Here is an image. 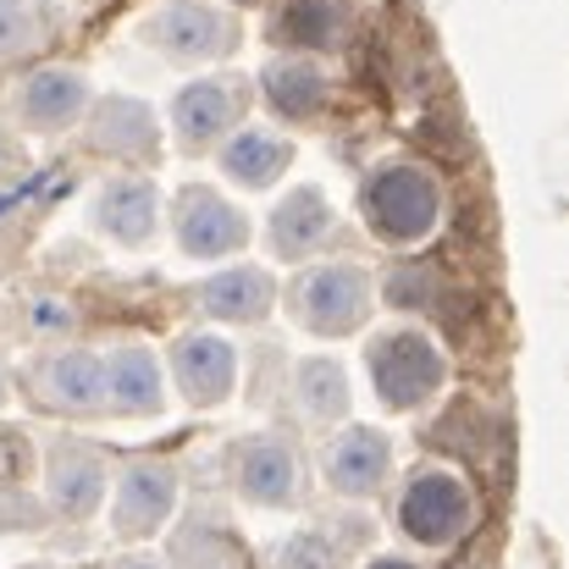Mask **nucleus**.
Returning a JSON list of instances; mask_svg holds the SVG:
<instances>
[{"instance_id": "obj_1", "label": "nucleus", "mask_w": 569, "mask_h": 569, "mask_svg": "<svg viewBox=\"0 0 569 569\" xmlns=\"http://www.w3.org/2000/svg\"><path fill=\"white\" fill-rule=\"evenodd\" d=\"M293 321L316 338H349L371 316V271L355 260H327L293 277L288 288Z\"/></svg>"}, {"instance_id": "obj_2", "label": "nucleus", "mask_w": 569, "mask_h": 569, "mask_svg": "<svg viewBox=\"0 0 569 569\" xmlns=\"http://www.w3.org/2000/svg\"><path fill=\"white\" fill-rule=\"evenodd\" d=\"M442 216V189L426 167H409V161H392L371 172L366 183V221L377 227L381 243H420Z\"/></svg>"}, {"instance_id": "obj_3", "label": "nucleus", "mask_w": 569, "mask_h": 569, "mask_svg": "<svg viewBox=\"0 0 569 569\" xmlns=\"http://www.w3.org/2000/svg\"><path fill=\"white\" fill-rule=\"evenodd\" d=\"M448 377L437 343L426 332H387L371 343V381H377V398L387 409H420Z\"/></svg>"}, {"instance_id": "obj_4", "label": "nucleus", "mask_w": 569, "mask_h": 569, "mask_svg": "<svg viewBox=\"0 0 569 569\" xmlns=\"http://www.w3.org/2000/svg\"><path fill=\"white\" fill-rule=\"evenodd\" d=\"M476 520V503H470V487L453 476V470H420L398 503V526L403 537L426 542V548H448L470 531Z\"/></svg>"}, {"instance_id": "obj_5", "label": "nucleus", "mask_w": 569, "mask_h": 569, "mask_svg": "<svg viewBox=\"0 0 569 569\" xmlns=\"http://www.w3.org/2000/svg\"><path fill=\"white\" fill-rule=\"evenodd\" d=\"M172 232H178V249L193 260H216V254H232L249 243V221L238 204H227L210 183H183L172 199Z\"/></svg>"}, {"instance_id": "obj_6", "label": "nucleus", "mask_w": 569, "mask_h": 569, "mask_svg": "<svg viewBox=\"0 0 569 569\" xmlns=\"http://www.w3.org/2000/svg\"><path fill=\"white\" fill-rule=\"evenodd\" d=\"M150 33L172 61H216L238 50V17L216 0H167Z\"/></svg>"}, {"instance_id": "obj_7", "label": "nucleus", "mask_w": 569, "mask_h": 569, "mask_svg": "<svg viewBox=\"0 0 569 569\" xmlns=\"http://www.w3.org/2000/svg\"><path fill=\"white\" fill-rule=\"evenodd\" d=\"M243 94H249L243 78H199V83H189V89L172 100V133L183 139L189 156L210 150L221 133L238 128V117H243V106H249Z\"/></svg>"}, {"instance_id": "obj_8", "label": "nucleus", "mask_w": 569, "mask_h": 569, "mask_svg": "<svg viewBox=\"0 0 569 569\" xmlns=\"http://www.w3.org/2000/svg\"><path fill=\"white\" fill-rule=\"evenodd\" d=\"M299 481H305L299 453H293L282 437L266 431V437H249V442L238 448V487H243L249 503L288 509V503H299Z\"/></svg>"}, {"instance_id": "obj_9", "label": "nucleus", "mask_w": 569, "mask_h": 569, "mask_svg": "<svg viewBox=\"0 0 569 569\" xmlns=\"http://www.w3.org/2000/svg\"><path fill=\"white\" fill-rule=\"evenodd\" d=\"M172 377H178L189 403L210 409V403H221V398L232 392L238 355H232V343L216 338V332H189V338L172 343Z\"/></svg>"}, {"instance_id": "obj_10", "label": "nucleus", "mask_w": 569, "mask_h": 569, "mask_svg": "<svg viewBox=\"0 0 569 569\" xmlns=\"http://www.w3.org/2000/svg\"><path fill=\"white\" fill-rule=\"evenodd\" d=\"M17 111H22L28 128H39V133H61V128H72V122L89 111V78L72 72V67H39V72L22 78V89H17Z\"/></svg>"}, {"instance_id": "obj_11", "label": "nucleus", "mask_w": 569, "mask_h": 569, "mask_svg": "<svg viewBox=\"0 0 569 569\" xmlns=\"http://www.w3.org/2000/svg\"><path fill=\"white\" fill-rule=\"evenodd\" d=\"M260 94L277 117L288 122H316L332 100V78L321 72V61L310 56H277L260 67Z\"/></svg>"}, {"instance_id": "obj_12", "label": "nucleus", "mask_w": 569, "mask_h": 569, "mask_svg": "<svg viewBox=\"0 0 569 569\" xmlns=\"http://www.w3.org/2000/svg\"><path fill=\"white\" fill-rule=\"evenodd\" d=\"M94 227L111 243H128V249L156 243V227H161V193H156V183L150 178H117V183H106L100 204H94Z\"/></svg>"}, {"instance_id": "obj_13", "label": "nucleus", "mask_w": 569, "mask_h": 569, "mask_svg": "<svg viewBox=\"0 0 569 569\" xmlns=\"http://www.w3.org/2000/svg\"><path fill=\"white\" fill-rule=\"evenodd\" d=\"M89 144L122 161H156V111L133 94H106L89 117Z\"/></svg>"}, {"instance_id": "obj_14", "label": "nucleus", "mask_w": 569, "mask_h": 569, "mask_svg": "<svg viewBox=\"0 0 569 569\" xmlns=\"http://www.w3.org/2000/svg\"><path fill=\"white\" fill-rule=\"evenodd\" d=\"M178 503V476L167 465H128L122 481H117V531L122 537H150Z\"/></svg>"}, {"instance_id": "obj_15", "label": "nucleus", "mask_w": 569, "mask_h": 569, "mask_svg": "<svg viewBox=\"0 0 569 569\" xmlns=\"http://www.w3.org/2000/svg\"><path fill=\"white\" fill-rule=\"evenodd\" d=\"M387 465H392V448L387 437L371 426H349L343 437H332L327 448V481L343 492V498H371L381 481H387Z\"/></svg>"}, {"instance_id": "obj_16", "label": "nucleus", "mask_w": 569, "mask_h": 569, "mask_svg": "<svg viewBox=\"0 0 569 569\" xmlns=\"http://www.w3.org/2000/svg\"><path fill=\"white\" fill-rule=\"evenodd\" d=\"M271 254H282V260H305L310 249H321L327 238H332V204H327V193L321 189H293L277 210H271Z\"/></svg>"}, {"instance_id": "obj_17", "label": "nucleus", "mask_w": 569, "mask_h": 569, "mask_svg": "<svg viewBox=\"0 0 569 569\" xmlns=\"http://www.w3.org/2000/svg\"><path fill=\"white\" fill-rule=\"evenodd\" d=\"M271 305H277V282H271L260 266H232V271H221V277H210V282L199 288V310H204L210 321H238V327H249V321H260Z\"/></svg>"}, {"instance_id": "obj_18", "label": "nucleus", "mask_w": 569, "mask_h": 569, "mask_svg": "<svg viewBox=\"0 0 569 569\" xmlns=\"http://www.w3.org/2000/svg\"><path fill=\"white\" fill-rule=\"evenodd\" d=\"M100 366H106V403L117 415H156L161 409V366L144 343H122Z\"/></svg>"}, {"instance_id": "obj_19", "label": "nucleus", "mask_w": 569, "mask_h": 569, "mask_svg": "<svg viewBox=\"0 0 569 569\" xmlns=\"http://www.w3.org/2000/svg\"><path fill=\"white\" fill-rule=\"evenodd\" d=\"M293 161V144L277 133V128H238L227 144H221V172L243 189H271Z\"/></svg>"}, {"instance_id": "obj_20", "label": "nucleus", "mask_w": 569, "mask_h": 569, "mask_svg": "<svg viewBox=\"0 0 569 569\" xmlns=\"http://www.w3.org/2000/svg\"><path fill=\"white\" fill-rule=\"evenodd\" d=\"M100 492H106V465H100V453H89V448H78V442H61V448L50 453V498H56V509H61L67 520H83V515H94Z\"/></svg>"}, {"instance_id": "obj_21", "label": "nucleus", "mask_w": 569, "mask_h": 569, "mask_svg": "<svg viewBox=\"0 0 569 569\" xmlns=\"http://www.w3.org/2000/svg\"><path fill=\"white\" fill-rule=\"evenodd\" d=\"M343 33H349V6H343V0H288L282 17H277V39H282L293 56L338 50Z\"/></svg>"}, {"instance_id": "obj_22", "label": "nucleus", "mask_w": 569, "mask_h": 569, "mask_svg": "<svg viewBox=\"0 0 569 569\" xmlns=\"http://www.w3.org/2000/svg\"><path fill=\"white\" fill-rule=\"evenodd\" d=\"M44 398L67 415H94L106 403V366L89 349H67L44 360Z\"/></svg>"}, {"instance_id": "obj_23", "label": "nucleus", "mask_w": 569, "mask_h": 569, "mask_svg": "<svg viewBox=\"0 0 569 569\" xmlns=\"http://www.w3.org/2000/svg\"><path fill=\"white\" fill-rule=\"evenodd\" d=\"M293 398L310 420H338L349 415V377L338 360H299L293 371Z\"/></svg>"}, {"instance_id": "obj_24", "label": "nucleus", "mask_w": 569, "mask_h": 569, "mask_svg": "<svg viewBox=\"0 0 569 569\" xmlns=\"http://www.w3.org/2000/svg\"><path fill=\"white\" fill-rule=\"evenodd\" d=\"M50 33V0H0V61L28 56Z\"/></svg>"}, {"instance_id": "obj_25", "label": "nucleus", "mask_w": 569, "mask_h": 569, "mask_svg": "<svg viewBox=\"0 0 569 569\" xmlns=\"http://www.w3.org/2000/svg\"><path fill=\"white\" fill-rule=\"evenodd\" d=\"M277 569H338V553L327 548V537L316 531H299L277 548Z\"/></svg>"}, {"instance_id": "obj_26", "label": "nucleus", "mask_w": 569, "mask_h": 569, "mask_svg": "<svg viewBox=\"0 0 569 569\" xmlns=\"http://www.w3.org/2000/svg\"><path fill=\"white\" fill-rule=\"evenodd\" d=\"M22 476H28V437L0 431V481H22Z\"/></svg>"}, {"instance_id": "obj_27", "label": "nucleus", "mask_w": 569, "mask_h": 569, "mask_svg": "<svg viewBox=\"0 0 569 569\" xmlns=\"http://www.w3.org/2000/svg\"><path fill=\"white\" fill-rule=\"evenodd\" d=\"M33 327H50V332H56V327H67V310H61V305H39V310H33Z\"/></svg>"}, {"instance_id": "obj_28", "label": "nucleus", "mask_w": 569, "mask_h": 569, "mask_svg": "<svg viewBox=\"0 0 569 569\" xmlns=\"http://www.w3.org/2000/svg\"><path fill=\"white\" fill-rule=\"evenodd\" d=\"M371 569H415V565H409V559H377Z\"/></svg>"}, {"instance_id": "obj_29", "label": "nucleus", "mask_w": 569, "mask_h": 569, "mask_svg": "<svg viewBox=\"0 0 569 569\" xmlns=\"http://www.w3.org/2000/svg\"><path fill=\"white\" fill-rule=\"evenodd\" d=\"M117 569H161V565H150V559H128V565H117Z\"/></svg>"}, {"instance_id": "obj_30", "label": "nucleus", "mask_w": 569, "mask_h": 569, "mask_svg": "<svg viewBox=\"0 0 569 569\" xmlns=\"http://www.w3.org/2000/svg\"><path fill=\"white\" fill-rule=\"evenodd\" d=\"M0 398H6V371H0Z\"/></svg>"}]
</instances>
